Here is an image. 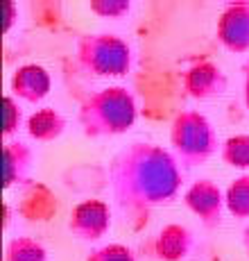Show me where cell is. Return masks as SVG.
Masks as SVG:
<instances>
[{"mask_svg": "<svg viewBox=\"0 0 249 261\" xmlns=\"http://www.w3.org/2000/svg\"><path fill=\"white\" fill-rule=\"evenodd\" d=\"M183 202L206 227H217L222 223V209L227 207L220 187L213 179H197L188 187Z\"/></svg>", "mask_w": 249, "mask_h": 261, "instance_id": "obj_6", "label": "cell"}, {"mask_svg": "<svg viewBox=\"0 0 249 261\" xmlns=\"http://www.w3.org/2000/svg\"><path fill=\"white\" fill-rule=\"evenodd\" d=\"M245 105H247V109H249V62H247V66H245Z\"/></svg>", "mask_w": 249, "mask_h": 261, "instance_id": "obj_21", "label": "cell"}, {"mask_svg": "<svg viewBox=\"0 0 249 261\" xmlns=\"http://www.w3.org/2000/svg\"><path fill=\"white\" fill-rule=\"evenodd\" d=\"M220 157L231 168H249V134H233L220 145Z\"/></svg>", "mask_w": 249, "mask_h": 261, "instance_id": "obj_15", "label": "cell"}, {"mask_svg": "<svg viewBox=\"0 0 249 261\" xmlns=\"http://www.w3.org/2000/svg\"><path fill=\"white\" fill-rule=\"evenodd\" d=\"M77 62L100 77H120L132 66V48L118 34H84L77 41Z\"/></svg>", "mask_w": 249, "mask_h": 261, "instance_id": "obj_4", "label": "cell"}, {"mask_svg": "<svg viewBox=\"0 0 249 261\" xmlns=\"http://www.w3.org/2000/svg\"><path fill=\"white\" fill-rule=\"evenodd\" d=\"M3 162H5V189H12L14 184L29 182L34 152L27 143L18 141V139L16 141H5Z\"/></svg>", "mask_w": 249, "mask_h": 261, "instance_id": "obj_11", "label": "cell"}, {"mask_svg": "<svg viewBox=\"0 0 249 261\" xmlns=\"http://www.w3.org/2000/svg\"><path fill=\"white\" fill-rule=\"evenodd\" d=\"M5 261H48V250L32 237H16L5 248Z\"/></svg>", "mask_w": 249, "mask_h": 261, "instance_id": "obj_14", "label": "cell"}, {"mask_svg": "<svg viewBox=\"0 0 249 261\" xmlns=\"http://www.w3.org/2000/svg\"><path fill=\"white\" fill-rule=\"evenodd\" d=\"M52 80L50 73L39 64H23L12 77V95L25 102H39L50 93Z\"/></svg>", "mask_w": 249, "mask_h": 261, "instance_id": "obj_9", "label": "cell"}, {"mask_svg": "<svg viewBox=\"0 0 249 261\" xmlns=\"http://www.w3.org/2000/svg\"><path fill=\"white\" fill-rule=\"evenodd\" d=\"M109 182L122 212L147 214L179 193L183 175L174 152L159 143L136 141L113 157Z\"/></svg>", "mask_w": 249, "mask_h": 261, "instance_id": "obj_1", "label": "cell"}, {"mask_svg": "<svg viewBox=\"0 0 249 261\" xmlns=\"http://www.w3.org/2000/svg\"><path fill=\"white\" fill-rule=\"evenodd\" d=\"M170 145L174 157L186 166H199L217 152V137L213 125L197 109H183L172 120Z\"/></svg>", "mask_w": 249, "mask_h": 261, "instance_id": "obj_3", "label": "cell"}, {"mask_svg": "<svg viewBox=\"0 0 249 261\" xmlns=\"http://www.w3.org/2000/svg\"><path fill=\"white\" fill-rule=\"evenodd\" d=\"M86 261H136V257H134L132 248H127V245L109 243V245H102V248L93 250L86 257Z\"/></svg>", "mask_w": 249, "mask_h": 261, "instance_id": "obj_17", "label": "cell"}, {"mask_svg": "<svg viewBox=\"0 0 249 261\" xmlns=\"http://www.w3.org/2000/svg\"><path fill=\"white\" fill-rule=\"evenodd\" d=\"M66 129V118L52 107H43L27 118V134L34 141H54Z\"/></svg>", "mask_w": 249, "mask_h": 261, "instance_id": "obj_13", "label": "cell"}, {"mask_svg": "<svg viewBox=\"0 0 249 261\" xmlns=\"http://www.w3.org/2000/svg\"><path fill=\"white\" fill-rule=\"evenodd\" d=\"M215 32L231 53H249V3H231L222 9Z\"/></svg>", "mask_w": 249, "mask_h": 261, "instance_id": "obj_7", "label": "cell"}, {"mask_svg": "<svg viewBox=\"0 0 249 261\" xmlns=\"http://www.w3.org/2000/svg\"><path fill=\"white\" fill-rule=\"evenodd\" d=\"M242 241H245V250H247V254H249V227L245 229V239H242Z\"/></svg>", "mask_w": 249, "mask_h": 261, "instance_id": "obj_22", "label": "cell"}, {"mask_svg": "<svg viewBox=\"0 0 249 261\" xmlns=\"http://www.w3.org/2000/svg\"><path fill=\"white\" fill-rule=\"evenodd\" d=\"M77 120L91 139L118 137L136 123V100L124 87L100 89L82 102Z\"/></svg>", "mask_w": 249, "mask_h": 261, "instance_id": "obj_2", "label": "cell"}, {"mask_svg": "<svg viewBox=\"0 0 249 261\" xmlns=\"http://www.w3.org/2000/svg\"><path fill=\"white\" fill-rule=\"evenodd\" d=\"M18 214L32 223H46L57 214V198L43 184H29L21 198V204H18Z\"/></svg>", "mask_w": 249, "mask_h": 261, "instance_id": "obj_12", "label": "cell"}, {"mask_svg": "<svg viewBox=\"0 0 249 261\" xmlns=\"http://www.w3.org/2000/svg\"><path fill=\"white\" fill-rule=\"evenodd\" d=\"M88 9L104 18H120L132 9V3L129 0H91Z\"/></svg>", "mask_w": 249, "mask_h": 261, "instance_id": "obj_19", "label": "cell"}, {"mask_svg": "<svg viewBox=\"0 0 249 261\" xmlns=\"http://www.w3.org/2000/svg\"><path fill=\"white\" fill-rule=\"evenodd\" d=\"M227 75L217 64L213 62H197L183 75V89L191 98L195 100H208L222 95L227 91Z\"/></svg>", "mask_w": 249, "mask_h": 261, "instance_id": "obj_8", "label": "cell"}, {"mask_svg": "<svg viewBox=\"0 0 249 261\" xmlns=\"http://www.w3.org/2000/svg\"><path fill=\"white\" fill-rule=\"evenodd\" d=\"M227 209L236 218H249V175H240L229 184L227 193Z\"/></svg>", "mask_w": 249, "mask_h": 261, "instance_id": "obj_16", "label": "cell"}, {"mask_svg": "<svg viewBox=\"0 0 249 261\" xmlns=\"http://www.w3.org/2000/svg\"><path fill=\"white\" fill-rule=\"evenodd\" d=\"M195 248V237L186 225L170 223L157 234L154 252L161 261H183Z\"/></svg>", "mask_w": 249, "mask_h": 261, "instance_id": "obj_10", "label": "cell"}, {"mask_svg": "<svg viewBox=\"0 0 249 261\" xmlns=\"http://www.w3.org/2000/svg\"><path fill=\"white\" fill-rule=\"evenodd\" d=\"M14 12H16V5H14V3H5V14H7V18H5V32H9V28H12Z\"/></svg>", "mask_w": 249, "mask_h": 261, "instance_id": "obj_20", "label": "cell"}, {"mask_svg": "<svg viewBox=\"0 0 249 261\" xmlns=\"http://www.w3.org/2000/svg\"><path fill=\"white\" fill-rule=\"evenodd\" d=\"M111 227V209L104 200H82L73 207L68 229L79 241H98Z\"/></svg>", "mask_w": 249, "mask_h": 261, "instance_id": "obj_5", "label": "cell"}, {"mask_svg": "<svg viewBox=\"0 0 249 261\" xmlns=\"http://www.w3.org/2000/svg\"><path fill=\"white\" fill-rule=\"evenodd\" d=\"M3 105H5V127H3V137H5V141H9V137H12V134L16 132L18 127H21V120H23V109H21V105H18V100L14 98L12 93H7V95H5Z\"/></svg>", "mask_w": 249, "mask_h": 261, "instance_id": "obj_18", "label": "cell"}]
</instances>
